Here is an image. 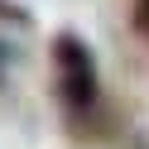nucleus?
Listing matches in <instances>:
<instances>
[{"label":"nucleus","instance_id":"obj_1","mask_svg":"<svg viewBox=\"0 0 149 149\" xmlns=\"http://www.w3.org/2000/svg\"><path fill=\"white\" fill-rule=\"evenodd\" d=\"M53 82H58V96H63L68 111H91L96 106V87H101L96 58H91L87 39L72 34V29L53 34Z\"/></svg>","mask_w":149,"mask_h":149},{"label":"nucleus","instance_id":"obj_2","mask_svg":"<svg viewBox=\"0 0 149 149\" xmlns=\"http://www.w3.org/2000/svg\"><path fill=\"white\" fill-rule=\"evenodd\" d=\"M135 29L149 39V0H135Z\"/></svg>","mask_w":149,"mask_h":149},{"label":"nucleus","instance_id":"obj_3","mask_svg":"<svg viewBox=\"0 0 149 149\" xmlns=\"http://www.w3.org/2000/svg\"><path fill=\"white\" fill-rule=\"evenodd\" d=\"M10 63H15V53H10V43L0 39V87H5V77H10Z\"/></svg>","mask_w":149,"mask_h":149}]
</instances>
